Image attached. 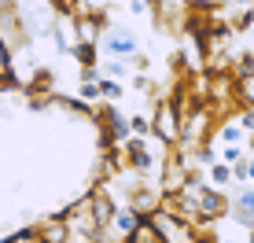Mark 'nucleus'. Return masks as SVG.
<instances>
[{
    "label": "nucleus",
    "instance_id": "1a4fd4ad",
    "mask_svg": "<svg viewBox=\"0 0 254 243\" xmlns=\"http://www.w3.org/2000/svg\"><path fill=\"white\" fill-rule=\"evenodd\" d=\"M96 85H100V96H103V100H111V103L122 100V85H118V77H103V81H96Z\"/></svg>",
    "mask_w": 254,
    "mask_h": 243
},
{
    "label": "nucleus",
    "instance_id": "2eb2a0df",
    "mask_svg": "<svg viewBox=\"0 0 254 243\" xmlns=\"http://www.w3.org/2000/svg\"><path fill=\"white\" fill-rule=\"evenodd\" d=\"M100 96V85L96 81H81V100H96Z\"/></svg>",
    "mask_w": 254,
    "mask_h": 243
},
{
    "label": "nucleus",
    "instance_id": "f03ea898",
    "mask_svg": "<svg viewBox=\"0 0 254 243\" xmlns=\"http://www.w3.org/2000/svg\"><path fill=\"white\" fill-rule=\"evenodd\" d=\"M151 133L159 136L162 144H177V140H181V103L166 100V103H159V107H155Z\"/></svg>",
    "mask_w": 254,
    "mask_h": 243
},
{
    "label": "nucleus",
    "instance_id": "20e7f679",
    "mask_svg": "<svg viewBox=\"0 0 254 243\" xmlns=\"http://www.w3.org/2000/svg\"><path fill=\"white\" fill-rule=\"evenodd\" d=\"M30 240L33 243H70V225H66L63 214L45 218L41 225H33V229H30Z\"/></svg>",
    "mask_w": 254,
    "mask_h": 243
},
{
    "label": "nucleus",
    "instance_id": "a211bd4d",
    "mask_svg": "<svg viewBox=\"0 0 254 243\" xmlns=\"http://www.w3.org/2000/svg\"><path fill=\"white\" fill-rule=\"evenodd\" d=\"M221 243H232V240H221Z\"/></svg>",
    "mask_w": 254,
    "mask_h": 243
},
{
    "label": "nucleus",
    "instance_id": "ddd939ff",
    "mask_svg": "<svg viewBox=\"0 0 254 243\" xmlns=\"http://www.w3.org/2000/svg\"><path fill=\"white\" fill-rule=\"evenodd\" d=\"M221 162H225V166H236V162H243V151H240V147H225Z\"/></svg>",
    "mask_w": 254,
    "mask_h": 243
},
{
    "label": "nucleus",
    "instance_id": "9d476101",
    "mask_svg": "<svg viewBox=\"0 0 254 243\" xmlns=\"http://www.w3.org/2000/svg\"><path fill=\"white\" fill-rule=\"evenodd\" d=\"M144 133H151V118L133 115V118H129V136H144Z\"/></svg>",
    "mask_w": 254,
    "mask_h": 243
},
{
    "label": "nucleus",
    "instance_id": "f8f14e48",
    "mask_svg": "<svg viewBox=\"0 0 254 243\" xmlns=\"http://www.w3.org/2000/svg\"><path fill=\"white\" fill-rule=\"evenodd\" d=\"M221 140H225V144H240V140H243V125L225 122V125H221Z\"/></svg>",
    "mask_w": 254,
    "mask_h": 243
},
{
    "label": "nucleus",
    "instance_id": "423d86ee",
    "mask_svg": "<svg viewBox=\"0 0 254 243\" xmlns=\"http://www.w3.org/2000/svg\"><path fill=\"white\" fill-rule=\"evenodd\" d=\"M103 48H111L115 52V56H133V37H129V33H107V37H103Z\"/></svg>",
    "mask_w": 254,
    "mask_h": 243
},
{
    "label": "nucleus",
    "instance_id": "f257e3e1",
    "mask_svg": "<svg viewBox=\"0 0 254 243\" xmlns=\"http://www.w3.org/2000/svg\"><path fill=\"white\" fill-rule=\"evenodd\" d=\"M147 221H151L159 243H199V229H195V225H191L188 218H181V214L166 210V206L151 210V214H147Z\"/></svg>",
    "mask_w": 254,
    "mask_h": 243
},
{
    "label": "nucleus",
    "instance_id": "dca6fc26",
    "mask_svg": "<svg viewBox=\"0 0 254 243\" xmlns=\"http://www.w3.org/2000/svg\"><path fill=\"white\" fill-rule=\"evenodd\" d=\"M247 181H254V159H247Z\"/></svg>",
    "mask_w": 254,
    "mask_h": 243
},
{
    "label": "nucleus",
    "instance_id": "6e6552de",
    "mask_svg": "<svg viewBox=\"0 0 254 243\" xmlns=\"http://www.w3.org/2000/svg\"><path fill=\"white\" fill-rule=\"evenodd\" d=\"M236 96L247 103V107H254V74H243L240 81H236Z\"/></svg>",
    "mask_w": 254,
    "mask_h": 243
},
{
    "label": "nucleus",
    "instance_id": "0eeeda50",
    "mask_svg": "<svg viewBox=\"0 0 254 243\" xmlns=\"http://www.w3.org/2000/svg\"><path fill=\"white\" fill-rule=\"evenodd\" d=\"M210 181H214V188L221 192V188L232 184V170L225 166V162H214V166H210Z\"/></svg>",
    "mask_w": 254,
    "mask_h": 243
},
{
    "label": "nucleus",
    "instance_id": "4468645a",
    "mask_svg": "<svg viewBox=\"0 0 254 243\" xmlns=\"http://www.w3.org/2000/svg\"><path fill=\"white\" fill-rule=\"evenodd\" d=\"M126 74H129V63H122V59H115L107 66V77H126Z\"/></svg>",
    "mask_w": 254,
    "mask_h": 243
},
{
    "label": "nucleus",
    "instance_id": "f3484780",
    "mask_svg": "<svg viewBox=\"0 0 254 243\" xmlns=\"http://www.w3.org/2000/svg\"><path fill=\"white\" fill-rule=\"evenodd\" d=\"M251 243H254V229H251Z\"/></svg>",
    "mask_w": 254,
    "mask_h": 243
},
{
    "label": "nucleus",
    "instance_id": "39448f33",
    "mask_svg": "<svg viewBox=\"0 0 254 243\" xmlns=\"http://www.w3.org/2000/svg\"><path fill=\"white\" fill-rule=\"evenodd\" d=\"M232 218L240 225H247V229H254V192L247 188V192L236 195V206H232Z\"/></svg>",
    "mask_w": 254,
    "mask_h": 243
},
{
    "label": "nucleus",
    "instance_id": "9b49d317",
    "mask_svg": "<svg viewBox=\"0 0 254 243\" xmlns=\"http://www.w3.org/2000/svg\"><path fill=\"white\" fill-rule=\"evenodd\" d=\"M74 56H77V63H81V66H92V63H96V48H92V41L77 45V48H74Z\"/></svg>",
    "mask_w": 254,
    "mask_h": 243
},
{
    "label": "nucleus",
    "instance_id": "7ed1b4c3",
    "mask_svg": "<svg viewBox=\"0 0 254 243\" xmlns=\"http://www.w3.org/2000/svg\"><path fill=\"white\" fill-rule=\"evenodd\" d=\"M225 214H229V199L217 192V188L203 184V188L195 192V221H199V225H206V221L225 218Z\"/></svg>",
    "mask_w": 254,
    "mask_h": 243
}]
</instances>
